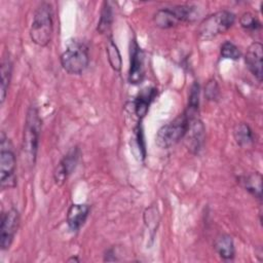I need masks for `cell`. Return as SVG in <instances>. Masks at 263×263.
Segmentation results:
<instances>
[{
	"label": "cell",
	"instance_id": "cell-11",
	"mask_svg": "<svg viewBox=\"0 0 263 263\" xmlns=\"http://www.w3.org/2000/svg\"><path fill=\"white\" fill-rule=\"evenodd\" d=\"M204 125L198 117L189 119L187 136V147L193 154H198L204 143Z\"/></svg>",
	"mask_w": 263,
	"mask_h": 263
},
{
	"label": "cell",
	"instance_id": "cell-4",
	"mask_svg": "<svg viewBox=\"0 0 263 263\" xmlns=\"http://www.w3.org/2000/svg\"><path fill=\"white\" fill-rule=\"evenodd\" d=\"M63 69L72 75L82 74L89 64L87 46L79 41H72L60 58Z\"/></svg>",
	"mask_w": 263,
	"mask_h": 263
},
{
	"label": "cell",
	"instance_id": "cell-9",
	"mask_svg": "<svg viewBox=\"0 0 263 263\" xmlns=\"http://www.w3.org/2000/svg\"><path fill=\"white\" fill-rule=\"evenodd\" d=\"M129 58L127 80L132 84H139L143 81L145 76V55L136 39L130 41Z\"/></svg>",
	"mask_w": 263,
	"mask_h": 263
},
{
	"label": "cell",
	"instance_id": "cell-19",
	"mask_svg": "<svg viewBox=\"0 0 263 263\" xmlns=\"http://www.w3.org/2000/svg\"><path fill=\"white\" fill-rule=\"evenodd\" d=\"M106 52H107L109 64L112 67V69L116 72H119L121 70L122 60H121V55L118 50V47L111 37H109V39L107 41Z\"/></svg>",
	"mask_w": 263,
	"mask_h": 263
},
{
	"label": "cell",
	"instance_id": "cell-5",
	"mask_svg": "<svg viewBox=\"0 0 263 263\" xmlns=\"http://www.w3.org/2000/svg\"><path fill=\"white\" fill-rule=\"evenodd\" d=\"M189 126V118L184 111L171 122L162 125L155 137L156 145L161 149H167L182 140Z\"/></svg>",
	"mask_w": 263,
	"mask_h": 263
},
{
	"label": "cell",
	"instance_id": "cell-22",
	"mask_svg": "<svg viewBox=\"0 0 263 263\" xmlns=\"http://www.w3.org/2000/svg\"><path fill=\"white\" fill-rule=\"evenodd\" d=\"M239 23H240V26L247 31L254 32L261 28V23L258 21L257 17H255L250 12L243 13L239 18Z\"/></svg>",
	"mask_w": 263,
	"mask_h": 263
},
{
	"label": "cell",
	"instance_id": "cell-25",
	"mask_svg": "<svg viewBox=\"0 0 263 263\" xmlns=\"http://www.w3.org/2000/svg\"><path fill=\"white\" fill-rule=\"evenodd\" d=\"M68 261H78V259H76V258H74V257H73V258H71V259H69V260H68Z\"/></svg>",
	"mask_w": 263,
	"mask_h": 263
},
{
	"label": "cell",
	"instance_id": "cell-12",
	"mask_svg": "<svg viewBox=\"0 0 263 263\" xmlns=\"http://www.w3.org/2000/svg\"><path fill=\"white\" fill-rule=\"evenodd\" d=\"M262 58H263V46L260 42H253L247 49L245 62L249 71L259 81H262Z\"/></svg>",
	"mask_w": 263,
	"mask_h": 263
},
{
	"label": "cell",
	"instance_id": "cell-6",
	"mask_svg": "<svg viewBox=\"0 0 263 263\" xmlns=\"http://www.w3.org/2000/svg\"><path fill=\"white\" fill-rule=\"evenodd\" d=\"M235 22V15L231 11L221 10L203 18L199 24L197 33L202 40H210L230 29Z\"/></svg>",
	"mask_w": 263,
	"mask_h": 263
},
{
	"label": "cell",
	"instance_id": "cell-16",
	"mask_svg": "<svg viewBox=\"0 0 263 263\" xmlns=\"http://www.w3.org/2000/svg\"><path fill=\"white\" fill-rule=\"evenodd\" d=\"M241 184L245 189L249 191L252 195L261 199V191H262V176L260 173L255 172L251 173L241 179Z\"/></svg>",
	"mask_w": 263,
	"mask_h": 263
},
{
	"label": "cell",
	"instance_id": "cell-3",
	"mask_svg": "<svg viewBox=\"0 0 263 263\" xmlns=\"http://www.w3.org/2000/svg\"><path fill=\"white\" fill-rule=\"evenodd\" d=\"M196 18V7L193 5H177L161 8L153 15V23L160 29H170L180 23L193 22Z\"/></svg>",
	"mask_w": 263,
	"mask_h": 263
},
{
	"label": "cell",
	"instance_id": "cell-18",
	"mask_svg": "<svg viewBox=\"0 0 263 263\" xmlns=\"http://www.w3.org/2000/svg\"><path fill=\"white\" fill-rule=\"evenodd\" d=\"M11 73H12V64L9 58H6L2 62L1 66V88H0V98H1V104L5 101L7 89L9 87L10 79H11Z\"/></svg>",
	"mask_w": 263,
	"mask_h": 263
},
{
	"label": "cell",
	"instance_id": "cell-13",
	"mask_svg": "<svg viewBox=\"0 0 263 263\" xmlns=\"http://www.w3.org/2000/svg\"><path fill=\"white\" fill-rule=\"evenodd\" d=\"M90 208L87 204L73 203L67 212V224L72 231H78L85 223Z\"/></svg>",
	"mask_w": 263,
	"mask_h": 263
},
{
	"label": "cell",
	"instance_id": "cell-17",
	"mask_svg": "<svg viewBox=\"0 0 263 263\" xmlns=\"http://www.w3.org/2000/svg\"><path fill=\"white\" fill-rule=\"evenodd\" d=\"M233 136L235 142L241 147H248L254 142V136L251 127L245 123H237L233 128Z\"/></svg>",
	"mask_w": 263,
	"mask_h": 263
},
{
	"label": "cell",
	"instance_id": "cell-21",
	"mask_svg": "<svg viewBox=\"0 0 263 263\" xmlns=\"http://www.w3.org/2000/svg\"><path fill=\"white\" fill-rule=\"evenodd\" d=\"M220 53L224 59L237 61L240 58V51L238 47L231 41H225L220 48Z\"/></svg>",
	"mask_w": 263,
	"mask_h": 263
},
{
	"label": "cell",
	"instance_id": "cell-7",
	"mask_svg": "<svg viewBox=\"0 0 263 263\" xmlns=\"http://www.w3.org/2000/svg\"><path fill=\"white\" fill-rule=\"evenodd\" d=\"M16 159L12 146L7 138L2 134L0 148V181L3 190L13 188L16 184L15 178Z\"/></svg>",
	"mask_w": 263,
	"mask_h": 263
},
{
	"label": "cell",
	"instance_id": "cell-15",
	"mask_svg": "<svg viewBox=\"0 0 263 263\" xmlns=\"http://www.w3.org/2000/svg\"><path fill=\"white\" fill-rule=\"evenodd\" d=\"M215 249L219 256L225 261H231L234 258L235 249L233 239L230 235L222 234L215 241Z\"/></svg>",
	"mask_w": 263,
	"mask_h": 263
},
{
	"label": "cell",
	"instance_id": "cell-23",
	"mask_svg": "<svg viewBox=\"0 0 263 263\" xmlns=\"http://www.w3.org/2000/svg\"><path fill=\"white\" fill-rule=\"evenodd\" d=\"M204 95L210 101H216L219 98V86L216 80L212 79L208 82L204 89Z\"/></svg>",
	"mask_w": 263,
	"mask_h": 263
},
{
	"label": "cell",
	"instance_id": "cell-24",
	"mask_svg": "<svg viewBox=\"0 0 263 263\" xmlns=\"http://www.w3.org/2000/svg\"><path fill=\"white\" fill-rule=\"evenodd\" d=\"M135 138H136V142H137V146L139 148L140 154L143 158H145V155H146L145 141H144V134H143V129H142L141 124H138L136 129H135Z\"/></svg>",
	"mask_w": 263,
	"mask_h": 263
},
{
	"label": "cell",
	"instance_id": "cell-14",
	"mask_svg": "<svg viewBox=\"0 0 263 263\" xmlns=\"http://www.w3.org/2000/svg\"><path fill=\"white\" fill-rule=\"evenodd\" d=\"M156 93H157L156 88L147 87L137 96L134 102V107H135V113L138 116V118L142 119L143 117H145L151 103L156 97Z\"/></svg>",
	"mask_w": 263,
	"mask_h": 263
},
{
	"label": "cell",
	"instance_id": "cell-8",
	"mask_svg": "<svg viewBox=\"0 0 263 263\" xmlns=\"http://www.w3.org/2000/svg\"><path fill=\"white\" fill-rule=\"evenodd\" d=\"M20 225V214L16 209H10L3 213L0 223V247L7 250L11 246Z\"/></svg>",
	"mask_w": 263,
	"mask_h": 263
},
{
	"label": "cell",
	"instance_id": "cell-1",
	"mask_svg": "<svg viewBox=\"0 0 263 263\" xmlns=\"http://www.w3.org/2000/svg\"><path fill=\"white\" fill-rule=\"evenodd\" d=\"M52 15L51 6L47 2H42L39 4L34 12L30 29V37L31 40L38 46L44 47L50 42L53 31Z\"/></svg>",
	"mask_w": 263,
	"mask_h": 263
},
{
	"label": "cell",
	"instance_id": "cell-20",
	"mask_svg": "<svg viewBox=\"0 0 263 263\" xmlns=\"http://www.w3.org/2000/svg\"><path fill=\"white\" fill-rule=\"evenodd\" d=\"M112 22H113V12H112L110 3L104 2L102 10H101L100 21L98 23V28H97L98 32L101 34H105L107 32H109Z\"/></svg>",
	"mask_w": 263,
	"mask_h": 263
},
{
	"label": "cell",
	"instance_id": "cell-2",
	"mask_svg": "<svg viewBox=\"0 0 263 263\" xmlns=\"http://www.w3.org/2000/svg\"><path fill=\"white\" fill-rule=\"evenodd\" d=\"M40 132L41 119L39 117L38 111L35 107H30L26 116L22 148L27 161L31 165H34L36 161Z\"/></svg>",
	"mask_w": 263,
	"mask_h": 263
},
{
	"label": "cell",
	"instance_id": "cell-10",
	"mask_svg": "<svg viewBox=\"0 0 263 263\" xmlns=\"http://www.w3.org/2000/svg\"><path fill=\"white\" fill-rule=\"evenodd\" d=\"M79 155H80L79 149L77 147H73L61 159V161L59 162V164L57 165L53 172V179L57 185L61 186L67 181L68 177L73 173V171L75 170L78 163Z\"/></svg>",
	"mask_w": 263,
	"mask_h": 263
}]
</instances>
